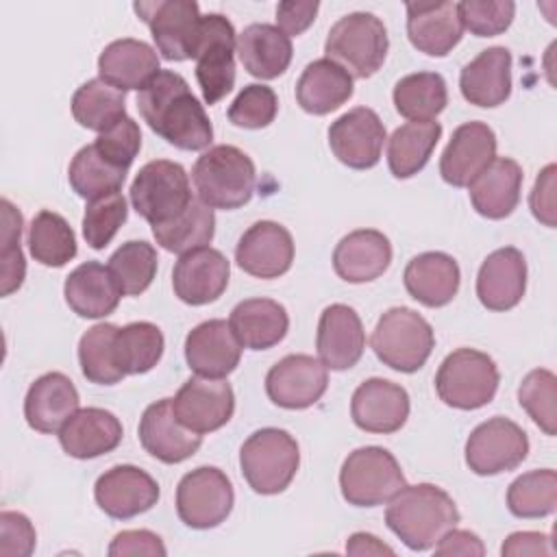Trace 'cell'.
<instances>
[{"label": "cell", "instance_id": "14", "mask_svg": "<svg viewBox=\"0 0 557 557\" xmlns=\"http://www.w3.org/2000/svg\"><path fill=\"white\" fill-rule=\"evenodd\" d=\"M174 416L194 433H213L235 413V392L224 379L191 376L172 398Z\"/></svg>", "mask_w": 557, "mask_h": 557}, {"label": "cell", "instance_id": "23", "mask_svg": "<svg viewBox=\"0 0 557 557\" xmlns=\"http://www.w3.org/2000/svg\"><path fill=\"white\" fill-rule=\"evenodd\" d=\"M242 344L226 320H205L185 337V361L189 370L207 379L228 376L242 359Z\"/></svg>", "mask_w": 557, "mask_h": 557}, {"label": "cell", "instance_id": "5", "mask_svg": "<svg viewBox=\"0 0 557 557\" xmlns=\"http://www.w3.org/2000/svg\"><path fill=\"white\" fill-rule=\"evenodd\" d=\"M389 50L387 28L381 17L355 11L339 17L324 41L326 59L339 63L352 78H370L381 70Z\"/></svg>", "mask_w": 557, "mask_h": 557}, {"label": "cell", "instance_id": "46", "mask_svg": "<svg viewBox=\"0 0 557 557\" xmlns=\"http://www.w3.org/2000/svg\"><path fill=\"white\" fill-rule=\"evenodd\" d=\"M557 507V472L550 468L531 470L511 481L507 509L516 518H544Z\"/></svg>", "mask_w": 557, "mask_h": 557}, {"label": "cell", "instance_id": "4", "mask_svg": "<svg viewBox=\"0 0 557 557\" xmlns=\"http://www.w3.org/2000/svg\"><path fill=\"white\" fill-rule=\"evenodd\" d=\"M300 466V448L292 433L265 426L248 435L239 448V468L252 492L263 496L281 494L289 487Z\"/></svg>", "mask_w": 557, "mask_h": 557}, {"label": "cell", "instance_id": "26", "mask_svg": "<svg viewBox=\"0 0 557 557\" xmlns=\"http://www.w3.org/2000/svg\"><path fill=\"white\" fill-rule=\"evenodd\" d=\"M407 37L411 46L429 57H446L463 37L457 2H409Z\"/></svg>", "mask_w": 557, "mask_h": 557}, {"label": "cell", "instance_id": "2", "mask_svg": "<svg viewBox=\"0 0 557 557\" xmlns=\"http://www.w3.org/2000/svg\"><path fill=\"white\" fill-rule=\"evenodd\" d=\"M387 503L385 524L409 550L433 548L461 518L453 496L433 483L405 485Z\"/></svg>", "mask_w": 557, "mask_h": 557}, {"label": "cell", "instance_id": "40", "mask_svg": "<svg viewBox=\"0 0 557 557\" xmlns=\"http://www.w3.org/2000/svg\"><path fill=\"white\" fill-rule=\"evenodd\" d=\"M157 244L176 255H185L198 248H207L215 235V215L213 209L202 200L194 198L189 207L174 220L152 226Z\"/></svg>", "mask_w": 557, "mask_h": 557}, {"label": "cell", "instance_id": "56", "mask_svg": "<svg viewBox=\"0 0 557 557\" xmlns=\"http://www.w3.org/2000/svg\"><path fill=\"white\" fill-rule=\"evenodd\" d=\"M107 553L111 557H124V555H152V557H163L168 550H165V544L163 540L148 531V529H131V531H120Z\"/></svg>", "mask_w": 557, "mask_h": 557}, {"label": "cell", "instance_id": "32", "mask_svg": "<svg viewBox=\"0 0 557 557\" xmlns=\"http://www.w3.org/2000/svg\"><path fill=\"white\" fill-rule=\"evenodd\" d=\"M403 283L407 294L420 305L431 309L444 307L459 292V263L440 250L420 252L405 265Z\"/></svg>", "mask_w": 557, "mask_h": 557}, {"label": "cell", "instance_id": "11", "mask_svg": "<svg viewBox=\"0 0 557 557\" xmlns=\"http://www.w3.org/2000/svg\"><path fill=\"white\" fill-rule=\"evenodd\" d=\"M235 505L231 479L215 466H200L176 485V513L189 529H213L222 524Z\"/></svg>", "mask_w": 557, "mask_h": 557}, {"label": "cell", "instance_id": "16", "mask_svg": "<svg viewBox=\"0 0 557 557\" xmlns=\"http://www.w3.org/2000/svg\"><path fill=\"white\" fill-rule=\"evenodd\" d=\"M159 496V483L146 470L131 463L109 468L94 485L96 505L115 520H128L146 513L157 505Z\"/></svg>", "mask_w": 557, "mask_h": 557}, {"label": "cell", "instance_id": "60", "mask_svg": "<svg viewBox=\"0 0 557 557\" xmlns=\"http://www.w3.org/2000/svg\"><path fill=\"white\" fill-rule=\"evenodd\" d=\"M346 553L348 555H394V548L383 544L376 535L372 533H352L346 542Z\"/></svg>", "mask_w": 557, "mask_h": 557}, {"label": "cell", "instance_id": "58", "mask_svg": "<svg viewBox=\"0 0 557 557\" xmlns=\"http://www.w3.org/2000/svg\"><path fill=\"white\" fill-rule=\"evenodd\" d=\"M433 548H435V555H463V557L485 555V546H483L481 537L472 531H463V529H457V527L446 531L435 542Z\"/></svg>", "mask_w": 557, "mask_h": 557}, {"label": "cell", "instance_id": "44", "mask_svg": "<svg viewBox=\"0 0 557 557\" xmlns=\"http://www.w3.org/2000/svg\"><path fill=\"white\" fill-rule=\"evenodd\" d=\"M126 172L122 168H115L109 163L94 144L83 146L67 168V181L70 187L76 191V196L85 200H96L109 194L120 191V187L126 181Z\"/></svg>", "mask_w": 557, "mask_h": 557}, {"label": "cell", "instance_id": "50", "mask_svg": "<svg viewBox=\"0 0 557 557\" xmlns=\"http://www.w3.org/2000/svg\"><path fill=\"white\" fill-rule=\"evenodd\" d=\"M128 218L126 198L122 191L89 200L83 215V237L94 250H102L117 235L120 226Z\"/></svg>", "mask_w": 557, "mask_h": 557}, {"label": "cell", "instance_id": "53", "mask_svg": "<svg viewBox=\"0 0 557 557\" xmlns=\"http://www.w3.org/2000/svg\"><path fill=\"white\" fill-rule=\"evenodd\" d=\"M96 150L115 168L128 170L141 150V131L133 117L120 120L109 131L100 133L94 141Z\"/></svg>", "mask_w": 557, "mask_h": 557}, {"label": "cell", "instance_id": "12", "mask_svg": "<svg viewBox=\"0 0 557 557\" xmlns=\"http://www.w3.org/2000/svg\"><path fill=\"white\" fill-rule=\"evenodd\" d=\"M135 13L148 24L157 52L168 61L194 59L200 37V7L194 0L135 2Z\"/></svg>", "mask_w": 557, "mask_h": 557}, {"label": "cell", "instance_id": "34", "mask_svg": "<svg viewBox=\"0 0 557 557\" xmlns=\"http://www.w3.org/2000/svg\"><path fill=\"white\" fill-rule=\"evenodd\" d=\"M352 91V76L339 63L322 57L302 70L296 83V102L311 115H326L346 104Z\"/></svg>", "mask_w": 557, "mask_h": 557}, {"label": "cell", "instance_id": "39", "mask_svg": "<svg viewBox=\"0 0 557 557\" xmlns=\"http://www.w3.org/2000/svg\"><path fill=\"white\" fill-rule=\"evenodd\" d=\"M392 100L403 117L411 122H429L446 109L448 87L437 72H413L394 85Z\"/></svg>", "mask_w": 557, "mask_h": 557}, {"label": "cell", "instance_id": "9", "mask_svg": "<svg viewBox=\"0 0 557 557\" xmlns=\"http://www.w3.org/2000/svg\"><path fill=\"white\" fill-rule=\"evenodd\" d=\"M128 194L133 209L150 226L174 220L194 200L185 168L170 159H154L141 165Z\"/></svg>", "mask_w": 557, "mask_h": 557}, {"label": "cell", "instance_id": "35", "mask_svg": "<svg viewBox=\"0 0 557 557\" xmlns=\"http://www.w3.org/2000/svg\"><path fill=\"white\" fill-rule=\"evenodd\" d=\"M63 296L67 307L81 318H107L111 315L122 298L111 272L100 261H85L74 268L65 283Z\"/></svg>", "mask_w": 557, "mask_h": 557}, {"label": "cell", "instance_id": "19", "mask_svg": "<svg viewBox=\"0 0 557 557\" xmlns=\"http://www.w3.org/2000/svg\"><path fill=\"white\" fill-rule=\"evenodd\" d=\"M409 394L403 385L372 376L363 381L350 400V418L366 433L389 435L405 426L409 418Z\"/></svg>", "mask_w": 557, "mask_h": 557}, {"label": "cell", "instance_id": "7", "mask_svg": "<svg viewBox=\"0 0 557 557\" xmlns=\"http://www.w3.org/2000/svg\"><path fill=\"white\" fill-rule=\"evenodd\" d=\"M496 361L474 348H457L444 357L435 374L440 400L453 409L472 411L490 405L498 392Z\"/></svg>", "mask_w": 557, "mask_h": 557}, {"label": "cell", "instance_id": "25", "mask_svg": "<svg viewBox=\"0 0 557 557\" xmlns=\"http://www.w3.org/2000/svg\"><path fill=\"white\" fill-rule=\"evenodd\" d=\"M527 292V261L524 255L505 246L490 252L476 274V296L490 311L513 309Z\"/></svg>", "mask_w": 557, "mask_h": 557}, {"label": "cell", "instance_id": "17", "mask_svg": "<svg viewBox=\"0 0 557 557\" xmlns=\"http://www.w3.org/2000/svg\"><path fill=\"white\" fill-rule=\"evenodd\" d=\"M385 126L374 109L355 107L329 126V146L337 161L352 170H370L381 161Z\"/></svg>", "mask_w": 557, "mask_h": 557}, {"label": "cell", "instance_id": "22", "mask_svg": "<svg viewBox=\"0 0 557 557\" xmlns=\"http://www.w3.org/2000/svg\"><path fill=\"white\" fill-rule=\"evenodd\" d=\"M137 435L144 450L163 463H181L202 446V435L181 424L174 416L172 398H161L144 409Z\"/></svg>", "mask_w": 557, "mask_h": 557}, {"label": "cell", "instance_id": "48", "mask_svg": "<svg viewBox=\"0 0 557 557\" xmlns=\"http://www.w3.org/2000/svg\"><path fill=\"white\" fill-rule=\"evenodd\" d=\"M2 207V233H0V294L11 296L17 292L26 276V261L22 252L24 218L20 209L9 200H0Z\"/></svg>", "mask_w": 557, "mask_h": 557}, {"label": "cell", "instance_id": "52", "mask_svg": "<svg viewBox=\"0 0 557 557\" xmlns=\"http://www.w3.org/2000/svg\"><path fill=\"white\" fill-rule=\"evenodd\" d=\"M463 28L476 37H496L505 33L516 17L511 0H463L457 2Z\"/></svg>", "mask_w": 557, "mask_h": 557}, {"label": "cell", "instance_id": "27", "mask_svg": "<svg viewBox=\"0 0 557 557\" xmlns=\"http://www.w3.org/2000/svg\"><path fill=\"white\" fill-rule=\"evenodd\" d=\"M522 168L516 159L494 157L468 185L474 211L487 220H503L513 213L522 191Z\"/></svg>", "mask_w": 557, "mask_h": 557}, {"label": "cell", "instance_id": "57", "mask_svg": "<svg viewBox=\"0 0 557 557\" xmlns=\"http://www.w3.org/2000/svg\"><path fill=\"white\" fill-rule=\"evenodd\" d=\"M320 2L315 0H285L276 4V26L287 37L302 35L315 20Z\"/></svg>", "mask_w": 557, "mask_h": 557}, {"label": "cell", "instance_id": "37", "mask_svg": "<svg viewBox=\"0 0 557 557\" xmlns=\"http://www.w3.org/2000/svg\"><path fill=\"white\" fill-rule=\"evenodd\" d=\"M228 324L244 348L268 350L289 331L287 309L272 298H246L228 315Z\"/></svg>", "mask_w": 557, "mask_h": 557}, {"label": "cell", "instance_id": "45", "mask_svg": "<svg viewBox=\"0 0 557 557\" xmlns=\"http://www.w3.org/2000/svg\"><path fill=\"white\" fill-rule=\"evenodd\" d=\"M107 268L122 296H139L157 276V250L144 239H131L109 257Z\"/></svg>", "mask_w": 557, "mask_h": 557}, {"label": "cell", "instance_id": "51", "mask_svg": "<svg viewBox=\"0 0 557 557\" xmlns=\"http://www.w3.org/2000/svg\"><path fill=\"white\" fill-rule=\"evenodd\" d=\"M276 113H278V98L272 87L261 83L246 85L228 107L231 124L239 128H250V131L270 126Z\"/></svg>", "mask_w": 557, "mask_h": 557}, {"label": "cell", "instance_id": "49", "mask_svg": "<svg viewBox=\"0 0 557 557\" xmlns=\"http://www.w3.org/2000/svg\"><path fill=\"white\" fill-rule=\"evenodd\" d=\"M555 398H557V379L546 368L531 370L520 387H518V403L529 413V418L546 433H557V413H555Z\"/></svg>", "mask_w": 557, "mask_h": 557}, {"label": "cell", "instance_id": "31", "mask_svg": "<svg viewBox=\"0 0 557 557\" xmlns=\"http://www.w3.org/2000/svg\"><path fill=\"white\" fill-rule=\"evenodd\" d=\"M122 435L124 429L115 413L100 407H83L59 429V444L74 459H96L115 450Z\"/></svg>", "mask_w": 557, "mask_h": 557}, {"label": "cell", "instance_id": "42", "mask_svg": "<svg viewBox=\"0 0 557 557\" xmlns=\"http://www.w3.org/2000/svg\"><path fill=\"white\" fill-rule=\"evenodd\" d=\"M165 339L157 324L139 320L126 326H117L113 339V355L117 368L128 374L150 372L163 357Z\"/></svg>", "mask_w": 557, "mask_h": 557}, {"label": "cell", "instance_id": "55", "mask_svg": "<svg viewBox=\"0 0 557 557\" xmlns=\"http://www.w3.org/2000/svg\"><path fill=\"white\" fill-rule=\"evenodd\" d=\"M555 174H557V165L548 163L535 178L533 189L529 194V207L531 213L537 222H542L548 228H555L557 220H555Z\"/></svg>", "mask_w": 557, "mask_h": 557}, {"label": "cell", "instance_id": "41", "mask_svg": "<svg viewBox=\"0 0 557 557\" xmlns=\"http://www.w3.org/2000/svg\"><path fill=\"white\" fill-rule=\"evenodd\" d=\"M72 115L74 120L98 135L115 126L126 117V98L124 91L111 87L102 78H91L83 83L72 96Z\"/></svg>", "mask_w": 557, "mask_h": 557}, {"label": "cell", "instance_id": "6", "mask_svg": "<svg viewBox=\"0 0 557 557\" xmlns=\"http://www.w3.org/2000/svg\"><path fill=\"white\" fill-rule=\"evenodd\" d=\"M379 361L396 372H418L435 348L433 326L409 307L387 309L370 337Z\"/></svg>", "mask_w": 557, "mask_h": 557}, {"label": "cell", "instance_id": "15", "mask_svg": "<svg viewBox=\"0 0 557 557\" xmlns=\"http://www.w3.org/2000/svg\"><path fill=\"white\" fill-rule=\"evenodd\" d=\"M329 387L326 366L311 355H287L265 374L268 398L283 409H307Z\"/></svg>", "mask_w": 557, "mask_h": 557}, {"label": "cell", "instance_id": "10", "mask_svg": "<svg viewBox=\"0 0 557 557\" xmlns=\"http://www.w3.org/2000/svg\"><path fill=\"white\" fill-rule=\"evenodd\" d=\"M237 33L226 15L207 13L196 46V81L207 104H218L235 87Z\"/></svg>", "mask_w": 557, "mask_h": 557}, {"label": "cell", "instance_id": "43", "mask_svg": "<svg viewBox=\"0 0 557 557\" xmlns=\"http://www.w3.org/2000/svg\"><path fill=\"white\" fill-rule=\"evenodd\" d=\"M28 248L46 268H63L76 257V235L67 220L54 211H39L28 226Z\"/></svg>", "mask_w": 557, "mask_h": 557}, {"label": "cell", "instance_id": "38", "mask_svg": "<svg viewBox=\"0 0 557 557\" xmlns=\"http://www.w3.org/2000/svg\"><path fill=\"white\" fill-rule=\"evenodd\" d=\"M442 137V124L429 122H407L398 126L387 139V165L396 178L416 176L431 159L437 141Z\"/></svg>", "mask_w": 557, "mask_h": 557}, {"label": "cell", "instance_id": "36", "mask_svg": "<svg viewBox=\"0 0 557 557\" xmlns=\"http://www.w3.org/2000/svg\"><path fill=\"white\" fill-rule=\"evenodd\" d=\"M292 54V39L274 24H250L237 35V57L255 78H278L289 67Z\"/></svg>", "mask_w": 557, "mask_h": 557}, {"label": "cell", "instance_id": "8", "mask_svg": "<svg viewBox=\"0 0 557 557\" xmlns=\"http://www.w3.org/2000/svg\"><path fill=\"white\" fill-rule=\"evenodd\" d=\"M405 485L400 463L383 446L355 448L339 470L342 496L355 507H379Z\"/></svg>", "mask_w": 557, "mask_h": 557}, {"label": "cell", "instance_id": "54", "mask_svg": "<svg viewBox=\"0 0 557 557\" xmlns=\"http://www.w3.org/2000/svg\"><path fill=\"white\" fill-rule=\"evenodd\" d=\"M37 544L33 522L20 513L4 509L0 513V557H28Z\"/></svg>", "mask_w": 557, "mask_h": 557}, {"label": "cell", "instance_id": "20", "mask_svg": "<svg viewBox=\"0 0 557 557\" xmlns=\"http://www.w3.org/2000/svg\"><path fill=\"white\" fill-rule=\"evenodd\" d=\"M318 359L326 370H350L363 357L366 331L359 313L342 302L324 307L315 333Z\"/></svg>", "mask_w": 557, "mask_h": 557}, {"label": "cell", "instance_id": "3", "mask_svg": "<svg viewBox=\"0 0 557 557\" xmlns=\"http://www.w3.org/2000/svg\"><path fill=\"white\" fill-rule=\"evenodd\" d=\"M191 181L198 200L211 209L231 211L250 202L257 185V170L242 148L218 144L196 159Z\"/></svg>", "mask_w": 557, "mask_h": 557}, {"label": "cell", "instance_id": "18", "mask_svg": "<svg viewBox=\"0 0 557 557\" xmlns=\"http://www.w3.org/2000/svg\"><path fill=\"white\" fill-rule=\"evenodd\" d=\"M235 261L255 278H278L294 261L292 233L274 220H259L242 233L235 246Z\"/></svg>", "mask_w": 557, "mask_h": 557}, {"label": "cell", "instance_id": "21", "mask_svg": "<svg viewBox=\"0 0 557 557\" xmlns=\"http://www.w3.org/2000/svg\"><path fill=\"white\" fill-rule=\"evenodd\" d=\"M228 278V259L209 246L181 255L172 270L174 294L191 307L215 302L226 292Z\"/></svg>", "mask_w": 557, "mask_h": 557}, {"label": "cell", "instance_id": "24", "mask_svg": "<svg viewBox=\"0 0 557 557\" xmlns=\"http://www.w3.org/2000/svg\"><path fill=\"white\" fill-rule=\"evenodd\" d=\"M494 157L496 133L485 122H466L453 131L440 157V174L453 187H468Z\"/></svg>", "mask_w": 557, "mask_h": 557}, {"label": "cell", "instance_id": "30", "mask_svg": "<svg viewBox=\"0 0 557 557\" xmlns=\"http://www.w3.org/2000/svg\"><path fill=\"white\" fill-rule=\"evenodd\" d=\"M461 96L483 109H494L511 96V52L505 46L481 50L459 74Z\"/></svg>", "mask_w": 557, "mask_h": 557}, {"label": "cell", "instance_id": "28", "mask_svg": "<svg viewBox=\"0 0 557 557\" xmlns=\"http://www.w3.org/2000/svg\"><path fill=\"white\" fill-rule=\"evenodd\" d=\"M78 409V389L63 372L41 374L30 383L24 398V418L39 433H59Z\"/></svg>", "mask_w": 557, "mask_h": 557}, {"label": "cell", "instance_id": "13", "mask_svg": "<svg viewBox=\"0 0 557 557\" xmlns=\"http://www.w3.org/2000/svg\"><path fill=\"white\" fill-rule=\"evenodd\" d=\"M466 466L479 476H494L516 470L529 455V437L520 424L509 418L494 416L466 440Z\"/></svg>", "mask_w": 557, "mask_h": 557}, {"label": "cell", "instance_id": "1", "mask_svg": "<svg viewBox=\"0 0 557 557\" xmlns=\"http://www.w3.org/2000/svg\"><path fill=\"white\" fill-rule=\"evenodd\" d=\"M137 109L150 131L178 150H207L213 141L211 120L178 72L161 70L137 94Z\"/></svg>", "mask_w": 557, "mask_h": 557}, {"label": "cell", "instance_id": "47", "mask_svg": "<svg viewBox=\"0 0 557 557\" xmlns=\"http://www.w3.org/2000/svg\"><path fill=\"white\" fill-rule=\"evenodd\" d=\"M117 326L109 322L94 324L87 329L78 342V363L81 372L89 383L115 385L124 379V372L115 363L113 339Z\"/></svg>", "mask_w": 557, "mask_h": 557}, {"label": "cell", "instance_id": "29", "mask_svg": "<svg viewBox=\"0 0 557 557\" xmlns=\"http://www.w3.org/2000/svg\"><path fill=\"white\" fill-rule=\"evenodd\" d=\"M392 244L376 228H357L344 235L333 250V270L346 283H370L387 272Z\"/></svg>", "mask_w": 557, "mask_h": 557}, {"label": "cell", "instance_id": "33", "mask_svg": "<svg viewBox=\"0 0 557 557\" xmlns=\"http://www.w3.org/2000/svg\"><path fill=\"white\" fill-rule=\"evenodd\" d=\"M159 72L157 50L141 39H115L98 57L100 78L120 91H141Z\"/></svg>", "mask_w": 557, "mask_h": 557}, {"label": "cell", "instance_id": "59", "mask_svg": "<svg viewBox=\"0 0 557 557\" xmlns=\"http://www.w3.org/2000/svg\"><path fill=\"white\" fill-rule=\"evenodd\" d=\"M500 553L505 557H520V555H553V548L548 544V535L540 531H518L511 533L503 546Z\"/></svg>", "mask_w": 557, "mask_h": 557}]
</instances>
